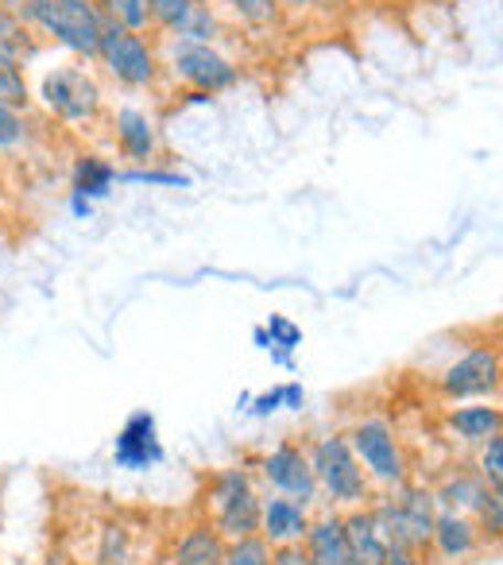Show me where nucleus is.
Masks as SVG:
<instances>
[{
  "instance_id": "nucleus-1",
  "label": "nucleus",
  "mask_w": 503,
  "mask_h": 565,
  "mask_svg": "<svg viewBox=\"0 0 503 565\" xmlns=\"http://www.w3.org/2000/svg\"><path fill=\"white\" fill-rule=\"evenodd\" d=\"M20 17L43 43L71 51L82 63L97 58L105 17L94 0H20Z\"/></svg>"
},
{
  "instance_id": "nucleus-2",
  "label": "nucleus",
  "mask_w": 503,
  "mask_h": 565,
  "mask_svg": "<svg viewBox=\"0 0 503 565\" xmlns=\"http://www.w3.org/2000/svg\"><path fill=\"white\" fill-rule=\"evenodd\" d=\"M307 457H310V469H314L322 508L349 511V508L372 503L376 488H372L368 477H364V469H361V461H356L353 446H349L345 430H330V434L310 438Z\"/></svg>"
},
{
  "instance_id": "nucleus-3",
  "label": "nucleus",
  "mask_w": 503,
  "mask_h": 565,
  "mask_svg": "<svg viewBox=\"0 0 503 565\" xmlns=\"http://www.w3.org/2000/svg\"><path fill=\"white\" fill-rule=\"evenodd\" d=\"M159 63L163 74H171L179 86H186V94L202 97H221L228 89L240 86V63L228 55L217 43H194V40H174L163 35L159 40Z\"/></svg>"
},
{
  "instance_id": "nucleus-4",
  "label": "nucleus",
  "mask_w": 503,
  "mask_h": 565,
  "mask_svg": "<svg viewBox=\"0 0 503 565\" xmlns=\"http://www.w3.org/2000/svg\"><path fill=\"white\" fill-rule=\"evenodd\" d=\"M345 438L376 492H392V488H399L410 480L407 446H403V438H399V426H395L387 415H361L345 430Z\"/></svg>"
},
{
  "instance_id": "nucleus-5",
  "label": "nucleus",
  "mask_w": 503,
  "mask_h": 565,
  "mask_svg": "<svg viewBox=\"0 0 503 565\" xmlns=\"http://www.w3.org/2000/svg\"><path fill=\"white\" fill-rule=\"evenodd\" d=\"M368 508L392 546H410L426 554L434 534V519H438V500H434L430 484H418L410 477L407 484L392 488V492H376Z\"/></svg>"
},
{
  "instance_id": "nucleus-6",
  "label": "nucleus",
  "mask_w": 503,
  "mask_h": 565,
  "mask_svg": "<svg viewBox=\"0 0 503 565\" xmlns=\"http://www.w3.org/2000/svg\"><path fill=\"white\" fill-rule=\"evenodd\" d=\"M32 97H40L47 117L66 128H94L105 113L101 82H97L94 71H86V66H78V63L43 71L40 89H35Z\"/></svg>"
},
{
  "instance_id": "nucleus-7",
  "label": "nucleus",
  "mask_w": 503,
  "mask_h": 565,
  "mask_svg": "<svg viewBox=\"0 0 503 565\" xmlns=\"http://www.w3.org/2000/svg\"><path fill=\"white\" fill-rule=\"evenodd\" d=\"M97 66L105 78H113L120 89H156L163 78V63H159V43L151 35L128 32L125 24L105 17L101 43H97Z\"/></svg>"
},
{
  "instance_id": "nucleus-8",
  "label": "nucleus",
  "mask_w": 503,
  "mask_h": 565,
  "mask_svg": "<svg viewBox=\"0 0 503 565\" xmlns=\"http://www.w3.org/2000/svg\"><path fill=\"white\" fill-rule=\"evenodd\" d=\"M503 384V361L495 341H477L453 364L438 372L434 387L446 403H495Z\"/></svg>"
},
{
  "instance_id": "nucleus-9",
  "label": "nucleus",
  "mask_w": 503,
  "mask_h": 565,
  "mask_svg": "<svg viewBox=\"0 0 503 565\" xmlns=\"http://www.w3.org/2000/svg\"><path fill=\"white\" fill-rule=\"evenodd\" d=\"M252 469H256V480H260L264 492L287 495V500L302 503V508H310V511L322 508L314 469H310V457H307V441L279 438L268 454L252 461Z\"/></svg>"
},
{
  "instance_id": "nucleus-10",
  "label": "nucleus",
  "mask_w": 503,
  "mask_h": 565,
  "mask_svg": "<svg viewBox=\"0 0 503 565\" xmlns=\"http://www.w3.org/2000/svg\"><path fill=\"white\" fill-rule=\"evenodd\" d=\"M167 461V446L159 438V418L148 407L132 411L113 438V465L125 472H151Z\"/></svg>"
},
{
  "instance_id": "nucleus-11",
  "label": "nucleus",
  "mask_w": 503,
  "mask_h": 565,
  "mask_svg": "<svg viewBox=\"0 0 503 565\" xmlns=\"http://www.w3.org/2000/svg\"><path fill=\"white\" fill-rule=\"evenodd\" d=\"M480 550H488V546H484V539H480L477 519L461 515V511L438 508L426 557H430V562H438V565H461V562H469V557H477Z\"/></svg>"
},
{
  "instance_id": "nucleus-12",
  "label": "nucleus",
  "mask_w": 503,
  "mask_h": 565,
  "mask_svg": "<svg viewBox=\"0 0 503 565\" xmlns=\"http://www.w3.org/2000/svg\"><path fill=\"white\" fill-rule=\"evenodd\" d=\"M109 125H113V143H117V151L128 163H136V167L156 163L159 151H163V136H159L156 117H148V113L136 109V105H120Z\"/></svg>"
},
{
  "instance_id": "nucleus-13",
  "label": "nucleus",
  "mask_w": 503,
  "mask_h": 565,
  "mask_svg": "<svg viewBox=\"0 0 503 565\" xmlns=\"http://www.w3.org/2000/svg\"><path fill=\"white\" fill-rule=\"evenodd\" d=\"M310 519H314V511H310V508L287 500V495L264 492L260 539L268 542L271 550H276V546H299V542L307 539V531H310Z\"/></svg>"
},
{
  "instance_id": "nucleus-14",
  "label": "nucleus",
  "mask_w": 503,
  "mask_h": 565,
  "mask_svg": "<svg viewBox=\"0 0 503 565\" xmlns=\"http://www.w3.org/2000/svg\"><path fill=\"white\" fill-rule=\"evenodd\" d=\"M441 426L453 441L469 449H480L488 438L503 434V411L495 403H449L446 415H441Z\"/></svg>"
},
{
  "instance_id": "nucleus-15",
  "label": "nucleus",
  "mask_w": 503,
  "mask_h": 565,
  "mask_svg": "<svg viewBox=\"0 0 503 565\" xmlns=\"http://www.w3.org/2000/svg\"><path fill=\"white\" fill-rule=\"evenodd\" d=\"M430 492H434V500H438V508L477 515L488 495H492V488L484 484V477H480L472 465H453V469L441 472L438 484H430Z\"/></svg>"
},
{
  "instance_id": "nucleus-16",
  "label": "nucleus",
  "mask_w": 503,
  "mask_h": 565,
  "mask_svg": "<svg viewBox=\"0 0 503 565\" xmlns=\"http://www.w3.org/2000/svg\"><path fill=\"white\" fill-rule=\"evenodd\" d=\"M302 550H307L310 565H361L353 557V550H349L345 531H341V511H333V508H322L310 519Z\"/></svg>"
},
{
  "instance_id": "nucleus-17",
  "label": "nucleus",
  "mask_w": 503,
  "mask_h": 565,
  "mask_svg": "<svg viewBox=\"0 0 503 565\" xmlns=\"http://www.w3.org/2000/svg\"><path fill=\"white\" fill-rule=\"evenodd\" d=\"M221 554H225V539L213 531L210 519L197 515L194 523L174 539V546L167 550L159 565H217Z\"/></svg>"
},
{
  "instance_id": "nucleus-18",
  "label": "nucleus",
  "mask_w": 503,
  "mask_h": 565,
  "mask_svg": "<svg viewBox=\"0 0 503 565\" xmlns=\"http://www.w3.org/2000/svg\"><path fill=\"white\" fill-rule=\"evenodd\" d=\"M341 531H345L349 550H353V557L361 565H376L379 557H384V550L392 546V542L384 539V531H379V523H376V515H372L368 503H364V508L341 511Z\"/></svg>"
},
{
  "instance_id": "nucleus-19",
  "label": "nucleus",
  "mask_w": 503,
  "mask_h": 565,
  "mask_svg": "<svg viewBox=\"0 0 503 565\" xmlns=\"http://www.w3.org/2000/svg\"><path fill=\"white\" fill-rule=\"evenodd\" d=\"M260 503H264V488H252V492H244V495H236V500H228L225 508L213 511V515H210L213 531H217L225 542L252 539V534H260Z\"/></svg>"
},
{
  "instance_id": "nucleus-20",
  "label": "nucleus",
  "mask_w": 503,
  "mask_h": 565,
  "mask_svg": "<svg viewBox=\"0 0 503 565\" xmlns=\"http://www.w3.org/2000/svg\"><path fill=\"white\" fill-rule=\"evenodd\" d=\"M40 51L43 40L28 28V20L0 4V63H12L20 71H28L40 58Z\"/></svg>"
},
{
  "instance_id": "nucleus-21",
  "label": "nucleus",
  "mask_w": 503,
  "mask_h": 565,
  "mask_svg": "<svg viewBox=\"0 0 503 565\" xmlns=\"http://www.w3.org/2000/svg\"><path fill=\"white\" fill-rule=\"evenodd\" d=\"M117 190V167L109 163L105 156H94V151H82L74 159L71 171V194L86 198V202H101Z\"/></svg>"
},
{
  "instance_id": "nucleus-22",
  "label": "nucleus",
  "mask_w": 503,
  "mask_h": 565,
  "mask_svg": "<svg viewBox=\"0 0 503 565\" xmlns=\"http://www.w3.org/2000/svg\"><path fill=\"white\" fill-rule=\"evenodd\" d=\"M140 546H136V531L120 519H109V523L97 531V546L89 554V565H140L136 562Z\"/></svg>"
},
{
  "instance_id": "nucleus-23",
  "label": "nucleus",
  "mask_w": 503,
  "mask_h": 565,
  "mask_svg": "<svg viewBox=\"0 0 503 565\" xmlns=\"http://www.w3.org/2000/svg\"><path fill=\"white\" fill-rule=\"evenodd\" d=\"M217 4H225L228 17L256 35H271L287 24V12L279 9L276 0H217Z\"/></svg>"
},
{
  "instance_id": "nucleus-24",
  "label": "nucleus",
  "mask_w": 503,
  "mask_h": 565,
  "mask_svg": "<svg viewBox=\"0 0 503 565\" xmlns=\"http://www.w3.org/2000/svg\"><path fill=\"white\" fill-rule=\"evenodd\" d=\"M228 35L225 20H221L217 4H190V12L182 17V24L174 28V40H194V43H217Z\"/></svg>"
},
{
  "instance_id": "nucleus-25",
  "label": "nucleus",
  "mask_w": 503,
  "mask_h": 565,
  "mask_svg": "<svg viewBox=\"0 0 503 565\" xmlns=\"http://www.w3.org/2000/svg\"><path fill=\"white\" fill-rule=\"evenodd\" d=\"M97 9H101V17L117 20V24H125L128 32H140V35H151L156 28H151V9L148 0H94Z\"/></svg>"
},
{
  "instance_id": "nucleus-26",
  "label": "nucleus",
  "mask_w": 503,
  "mask_h": 565,
  "mask_svg": "<svg viewBox=\"0 0 503 565\" xmlns=\"http://www.w3.org/2000/svg\"><path fill=\"white\" fill-rule=\"evenodd\" d=\"M35 136L32 120H28V113L12 109V105L0 102V151H20L28 148Z\"/></svg>"
},
{
  "instance_id": "nucleus-27",
  "label": "nucleus",
  "mask_w": 503,
  "mask_h": 565,
  "mask_svg": "<svg viewBox=\"0 0 503 565\" xmlns=\"http://www.w3.org/2000/svg\"><path fill=\"white\" fill-rule=\"evenodd\" d=\"M0 102L12 105V109L28 113L32 109V82H28V74L20 71V66L12 63H0Z\"/></svg>"
},
{
  "instance_id": "nucleus-28",
  "label": "nucleus",
  "mask_w": 503,
  "mask_h": 565,
  "mask_svg": "<svg viewBox=\"0 0 503 565\" xmlns=\"http://www.w3.org/2000/svg\"><path fill=\"white\" fill-rule=\"evenodd\" d=\"M217 565H271V546L260 539V534L225 542V554H221Z\"/></svg>"
},
{
  "instance_id": "nucleus-29",
  "label": "nucleus",
  "mask_w": 503,
  "mask_h": 565,
  "mask_svg": "<svg viewBox=\"0 0 503 565\" xmlns=\"http://www.w3.org/2000/svg\"><path fill=\"white\" fill-rule=\"evenodd\" d=\"M117 182H128V186H171V190H186L190 174L182 171H159L151 167H132V171H117Z\"/></svg>"
},
{
  "instance_id": "nucleus-30",
  "label": "nucleus",
  "mask_w": 503,
  "mask_h": 565,
  "mask_svg": "<svg viewBox=\"0 0 503 565\" xmlns=\"http://www.w3.org/2000/svg\"><path fill=\"white\" fill-rule=\"evenodd\" d=\"M472 469L484 477V484L492 488V492H503V434L488 438L484 446L477 449V465H472Z\"/></svg>"
},
{
  "instance_id": "nucleus-31",
  "label": "nucleus",
  "mask_w": 503,
  "mask_h": 565,
  "mask_svg": "<svg viewBox=\"0 0 503 565\" xmlns=\"http://www.w3.org/2000/svg\"><path fill=\"white\" fill-rule=\"evenodd\" d=\"M190 4H197V0H148L151 28H156L159 35H174V28H179L182 17L190 12Z\"/></svg>"
},
{
  "instance_id": "nucleus-32",
  "label": "nucleus",
  "mask_w": 503,
  "mask_h": 565,
  "mask_svg": "<svg viewBox=\"0 0 503 565\" xmlns=\"http://www.w3.org/2000/svg\"><path fill=\"white\" fill-rule=\"evenodd\" d=\"M472 519H477L484 546H500V539H503V492H492V495H488L484 508H480Z\"/></svg>"
},
{
  "instance_id": "nucleus-33",
  "label": "nucleus",
  "mask_w": 503,
  "mask_h": 565,
  "mask_svg": "<svg viewBox=\"0 0 503 565\" xmlns=\"http://www.w3.org/2000/svg\"><path fill=\"white\" fill-rule=\"evenodd\" d=\"M264 330H268L271 349H283V353H295V349L302 345V330L291 322V318H283V315H271L268 322H264ZM271 349H268V353H271Z\"/></svg>"
},
{
  "instance_id": "nucleus-34",
  "label": "nucleus",
  "mask_w": 503,
  "mask_h": 565,
  "mask_svg": "<svg viewBox=\"0 0 503 565\" xmlns=\"http://www.w3.org/2000/svg\"><path fill=\"white\" fill-rule=\"evenodd\" d=\"M376 565H430V557H426L422 550H410V546H387Z\"/></svg>"
},
{
  "instance_id": "nucleus-35",
  "label": "nucleus",
  "mask_w": 503,
  "mask_h": 565,
  "mask_svg": "<svg viewBox=\"0 0 503 565\" xmlns=\"http://www.w3.org/2000/svg\"><path fill=\"white\" fill-rule=\"evenodd\" d=\"M271 565H310V557L302 550V542L299 546H276L271 550Z\"/></svg>"
},
{
  "instance_id": "nucleus-36",
  "label": "nucleus",
  "mask_w": 503,
  "mask_h": 565,
  "mask_svg": "<svg viewBox=\"0 0 503 565\" xmlns=\"http://www.w3.org/2000/svg\"><path fill=\"white\" fill-rule=\"evenodd\" d=\"M302 403H307V387H302L299 380L283 384V411H302Z\"/></svg>"
},
{
  "instance_id": "nucleus-37",
  "label": "nucleus",
  "mask_w": 503,
  "mask_h": 565,
  "mask_svg": "<svg viewBox=\"0 0 503 565\" xmlns=\"http://www.w3.org/2000/svg\"><path fill=\"white\" fill-rule=\"evenodd\" d=\"M279 9L291 17V12H310V9H330L333 0H276Z\"/></svg>"
},
{
  "instance_id": "nucleus-38",
  "label": "nucleus",
  "mask_w": 503,
  "mask_h": 565,
  "mask_svg": "<svg viewBox=\"0 0 503 565\" xmlns=\"http://www.w3.org/2000/svg\"><path fill=\"white\" fill-rule=\"evenodd\" d=\"M40 565H78V562H74V557L66 554L63 546H51L47 554H43V562H40Z\"/></svg>"
},
{
  "instance_id": "nucleus-39",
  "label": "nucleus",
  "mask_w": 503,
  "mask_h": 565,
  "mask_svg": "<svg viewBox=\"0 0 503 565\" xmlns=\"http://www.w3.org/2000/svg\"><path fill=\"white\" fill-rule=\"evenodd\" d=\"M71 213H74V217H89V213H94V202H86V198H74L71 194Z\"/></svg>"
},
{
  "instance_id": "nucleus-40",
  "label": "nucleus",
  "mask_w": 503,
  "mask_h": 565,
  "mask_svg": "<svg viewBox=\"0 0 503 565\" xmlns=\"http://www.w3.org/2000/svg\"><path fill=\"white\" fill-rule=\"evenodd\" d=\"M252 345H256V349H264V353H268V349H271L268 330H264V326H256V330H252Z\"/></svg>"
},
{
  "instance_id": "nucleus-41",
  "label": "nucleus",
  "mask_w": 503,
  "mask_h": 565,
  "mask_svg": "<svg viewBox=\"0 0 503 565\" xmlns=\"http://www.w3.org/2000/svg\"><path fill=\"white\" fill-rule=\"evenodd\" d=\"M197 4H217V0H197Z\"/></svg>"
}]
</instances>
